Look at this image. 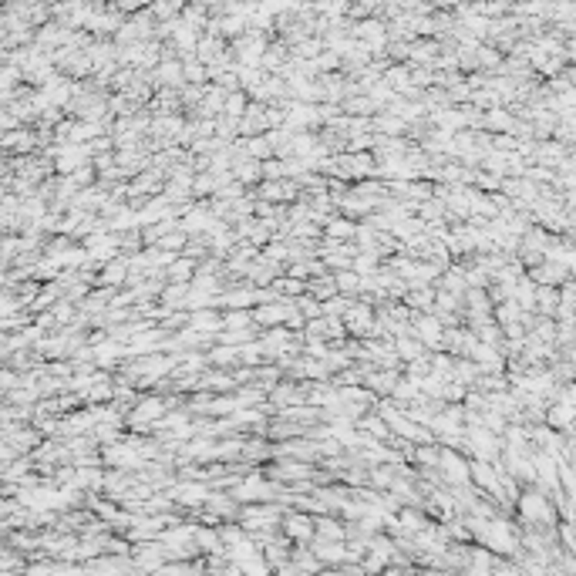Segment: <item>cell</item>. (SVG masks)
Returning a JSON list of instances; mask_svg holds the SVG:
<instances>
[{"mask_svg":"<svg viewBox=\"0 0 576 576\" xmlns=\"http://www.w3.org/2000/svg\"><path fill=\"white\" fill-rule=\"evenodd\" d=\"M536 280L540 283H559V280H566V267H556V263H546V267H540V273H536Z\"/></svg>","mask_w":576,"mask_h":576,"instance_id":"obj_2","label":"cell"},{"mask_svg":"<svg viewBox=\"0 0 576 576\" xmlns=\"http://www.w3.org/2000/svg\"><path fill=\"white\" fill-rule=\"evenodd\" d=\"M323 576H340V573H323Z\"/></svg>","mask_w":576,"mask_h":576,"instance_id":"obj_8","label":"cell"},{"mask_svg":"<svg viewBox=\"0 0 576 576\" xmlns=\"http://www.w3.org/2000/svg\"><path fill=\"white\" fill-rule=\"evenodd\" d=\"M519 509L525 512V519H553V506L536 492H525L519 499Z\"/></svg>","mask_w":576,"mask_h":576,"instance_id":"obj_1","label":"cell"},{"mask_svg":"<svg viewBox=\"0 0 576 576\" xmlns=\"http://www.w3.org/2000/svg\"><path fill=\"white\" fill-rule=\"evenodd\" d=\"M398 347L405 357H418V344H411V340H398Z\"/></svg>","mask_w":576,"mask_h":576,"instance_id":"obj_6","label":"cell"},{"mask_svg":"<svg viewBox=\"0 0 576 576\" xmlns=\"http://www.w3.org/2000/svg\"><path fill=\"white\" fill-rule=\"evenodd\" d=\"M418 334H422L424 340L438 337V323H435V321H422V323H418Z\"/></svg>","mask_w":576,"mask_h":576,"instance_id":"obj_5","label":"cell"},{"mask_svg":"<svg viewBox=\"0 0 576 576\" xmlns=\"http://www.w3.org/2000/svg\"><path fill=\"white\" fill-rule=\"evenodd\" d=\"M155 415H162V401H155V398H149V401H142V408H138V418H155Z\"/></svg>","mask_w":576,"mask_h":576,"instance_id":"obj_3","label":"cell"},{"mask_svg":"<svg viewBox=\"0 0 576 576\" xmlns=\"http://www.w3.org/2000/svg\"><path fill=\"white\" fill-rule=\"evenodd\" d=\"M222 323H226V327H233V330H239V327H246V323H250V314H246V310L226 314V317H222Z\"/></svg>","mask_w":576,"mask_h":576,"instance_id":"obj_4","label":"cell"},{"mask_svg":"<svg viewBox=\"0 0 576 576\" xmlns=\"http://www.w3.org/2000/svg\"><path fill=\"white\" fill-rule=\"evenodd\" d=\"M189 276V263H175L172 267V280H186Z\"/></svg>","mask_w":576,"mask_h":576,"instance_id":"obj_7","label":"cell"}]
</instances>
